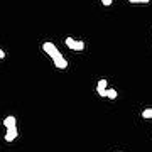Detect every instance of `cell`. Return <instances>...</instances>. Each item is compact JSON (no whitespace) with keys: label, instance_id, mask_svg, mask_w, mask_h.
<instances>
[{"label":"cell","instance_id":"cell-1","mask_svg":"<svg viewBox=\"0 0 152 152\" xmlns=\"http://www.w3.org/2000/svg\"><path fill=\"white\" fill-rule=\"evenodd\" d=\"M42 51H46V53H48L51 58H53V59H56V58H61V56H63L53 42H44V44H42Z\"/></svg>","mask_w":152,"mask_h":152},{"label":"cell","instance_id":"cell-2","mask_svg":"<svg viewBox=\"0 0 152 152\" xmlns=\"http://www.w3.org/2000/svg\"><path fill=\"white\" fill-rule=\"evenodd\" d=\"M17 135H19V132H17V127H14V129H7L5 142H12V140H15Z\"/></svg>","mask_w":152,"mask_h":152},{"label":"cell","instance_id":"cell-3","mask_svg":"<svg viewBox=\"0 0 152 152\" xmlns=\"http://www.w3.org/2000/svg\"><path fill=\"white\" fill-rule=\"evenodd\" d=\"M4 127L5 129H14V127H17V120L14 115H9L5 120H4Z\"/></svg>","mask_w":152,"mask_h":152},{"label":"cell","instance_id":"cell-4","mask_svg":"<svg viewBox=\"0 0 152 152\" xmlns=\"http://www.w3.org/2000/svg\"><path fill=\"white\" fill-rule=\"evenodd\" d=\"M54 61V66L56 68H59V69H64V68H68V61L61 56V58H56V59H53Z\"/></svg>","mask_w":152,"mask_h":152},{"label":"cell","instance_id":"cell-5","mask_svg":"<svg viewBox=\"0 0 152 152\" xmlns=\"http://www.w3.org/2000/svg\"><path fill=\"white\" fill-rule=\"evenodd\" d=\"M76 42H78V41H75L73 37H66V46H68L71 51H75L76 49Z\"/></svg>","mask_w":152,"mask_h":152},{"label":"cell","instance_id":"cell-6","mask_svg":"<svg viewBox=\"0 0 152 152\" xmlns=\"http://www.w3.org/2000/svg\"><path fill=\"white\" fill-rule=\"evenodd\" d=\"M100 90H107V80H100L96 85V91H100Z\"/></svg>","mask_w":152,"mask_h":152},{"label":"cell","instance_id":"cell-7","mask_svg":"<svg viewBox=\"0 0 152 152\" xmlns=\"http://www.w3.org/2000/svg\"><path fill=\"white\" fill-rule=\"evenodd\" d=\"M142 117H144V118H152V108L144 110V112H142Z\"/></svg>","mask_w":152,"mask_h":152},{"label":"cell","instance_id":"cell-8","mask_svg":"<svg viewBox=\"0 0 152 152\" xmlns=\"http://www.w3.org/2000/svg\"><path fill=\"white\" fill-rule=\"evenodd\" d=\"M108 98H110V100H115V98H117V90L108 88Z\"/></svg>","mask_w":152,"mask_h":152},{"label":"cell","instance_id":"cell-9","mask_svg":"<svg viewBox=\"0 0 152 152\" xmlns=\"http://www.w3.org/2000/svg\"><path fill=\"white\" fill-rule=\"evenodd\" d=\"M83 49H85V42H83V41H78V42H76V49H75V51H83Z\"/></svg>","mask_w":152,"mask_h":152},{"label":"cell","instance_id":"cell-10","mask_svg":"<svg viewBox=\"0 0 152 152\" xmlns=\"http://www.w3.org/2000/svg\"><path fill=\"white\" fill-rule=\"evenodd\" d=\"M130 4H149L151 0H129Z\"/></svg>","mask_w":152,"mask_h":152},{"label":"cell","instance_id":"cell-11","mask_svg":"<svg viewBox=\"0 0 152 152\" xmlns=\"http://www.w3.org/2000/svg\"><path fill=\"white\" fill-rule=\"evenodd\" d=\"M98 95H100V96H108V88H107V90H100Z\"/></svg>","mask_w":152,"mask_h":152},{"label":"cell","instance_id":"cell-12","mask_svg":"<svg viewBox=\"0 0 152 152\" xmlns=\"http://www.w3.org/2000/svg\"><path fill=\"white\" fill-rule=\"evenodd\" d=\"M112 2H113V0H102V4H103L105 7H108V5H112Z\"/></svg>","mask_w":152,"mask_h":152},{"label":"cell","instance_id":"cell-13","mask_svg":"<svg viewBox=\"0 0 152 152\" xmlns=\"http://www.w3.org/2000/svg\"><path fill=\"white\" fill-rule=\"evenodd\" d=\"M4 58H5V51H2V49H0V59H4Z\"/></svg>","mask_w":152,"mask_h":152}]
</instances>
